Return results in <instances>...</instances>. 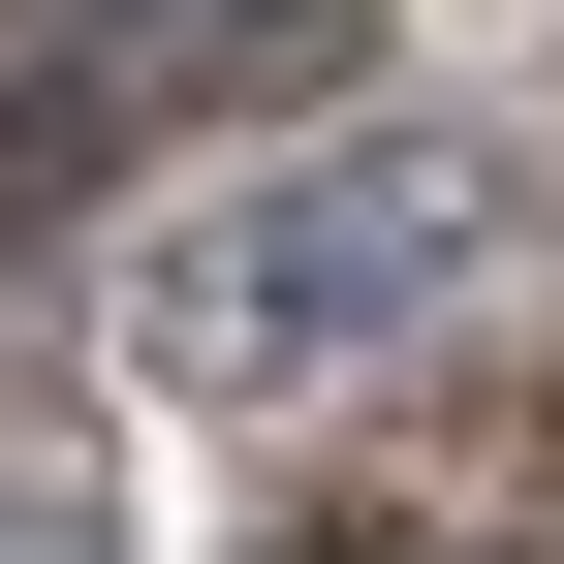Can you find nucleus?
Instances as JSON below:
<instances>
[{
	"label": "nucleus",
	"mask_w": 564,
	"mask_h": 564,
	"mask_svg": "<svg viewBox=\"0 0 564 564\" xmlns=\"http://www.w3.org/2000/svg\"><path fill=\"white\" fill-rule=\"evenodd\" d=\"M251 63H314V0H0V188H95L126 126L251 95Z\"/></svg>",
	"instance_id": "f03ea898"
},
{
	"label": "nucleus",
	"mask_w": 564,
	"mask_h": 564,
	"mask_svg": "<svg viewBox=\"0 0 564 564\" xmlns=\"http://www.w3.org/2000/svg\"><path fill=\"white\" fill-rule=\"evenodd\" d=\"M0 564H63V502H0Z\"/></svg>",
	"instance_id": "7ed1b4c3"
},
{
	"label": "nucleus",
	"mask_w": 564,
	"mask_h": 564,
	"mask_svg": "<svg viewBox=\"0 0 564 564\" xmlns=\"http://www.w3.org/2000/svg\"><path fill=\"white\" fill-rule=\"evenodd\" d=\"M502 220H533V188L470 158V126H377V158H345L314 220H282V251L220 282V345H282V377H345V345H377V314H440V282L502 251Z\"/></svg>",
	"instance_id": "f257e3e1"
}]
</instances>
